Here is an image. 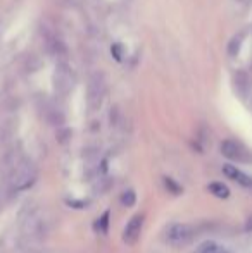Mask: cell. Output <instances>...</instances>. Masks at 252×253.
Instances as JSON below:
<instances>
[{
  "instance_id": "10",
  "label": "cell",
  "mask_w": 252,
  "mask_h": 253,
  "mask_svg": "<svg viewBox=\"0 0 252 253\" xmlns=\"http://www.w3.org/2000/svg\"><path fill=\"white\" fill-rule=\"evenodd\" d=\"M197 253H230V252L226 250V248L216 245L214 241H207V243H204L202 247H199Z\"/></svg>"
},
{
  "instance_id": "15",
  "label": "cell",
  "mask_w": 252,
  "mask_h": 253,
  "mask_svg": "<svg viewBox=\"0 0 252 253\" xmlns=\"http://www.w3.org/2000/svg\"><path fill=\"white\" fill-rule=\"evenodd\" d=\"M246 229H249V231H252V217L249 220H247V226H246Z\"/></svg>"
},
{
  "instance_id": "2",
  "label": "cell",
  "mask_w": 252,
  "mask_h": 253,
  "mask_svg": "<svg viewBox=\"0 0 252 253\" xmlns=\"http://www.w3.org/2000/svg\"><path fill=\"white\" fill-rule=\"evenodd\" d=\"M194 238V229L187 224H173L166 231V241L173 247H185Z\"/></svg>"
},
{
  "instance_id": "13",
  "label": "cell",
  "mask_w": 252,
  "mask_h": 253,
  "mask_svg": "<svg viewBox=\"0 0 252 253\" xmlns=\"http://www.w3.org/2000/svg\"><path fill=\"white\" fill-rule=\"evenodd\" d=\"M97 229L102 231V233H107V229H109V212H105L104 215H102V219L97 222Z\"/></svg>"
},
{
  "instance_id": "7",
  "label": "cell",
  "mask_w": 252,
  "mask_h": 253,
  "mask_svg": "<svg viewBox=\"0 0 252 253\" xmlns=\"http://www.w3.org/2000/svg\"><path fill=\"white\" fill-rule=\"evenodd\" d=\"M102 95H104V84H102L99 80L92 81V83H90V90H88V102H90V105L92 107L101 105Z\"/></svg>"
},
{
  "instance_id": "4",
  "label": "cell",
  "mask_w": 252,
  "mask_h": 253,
  "mask_svg": "<svg viewBox=\"0 0 252 253\" xmlns=\"http://www.w3.org/2000/svg\"><path fill=\"white\" fill-rule=\"evenodd\" d=\"M221 153L226 157L228 160H237V162H246L247 159V152L246 148L240 143L233 140H225L221 143Z\"/></svg>"
},
{
  "instance_id": "8",
  "label": "cell",
  "mask_w": 252,
  "mask_h": 253,
  "mask_svg": "<svg viewBox=\"0 0 252 253\" xmlns=\"http://www.w3.org/2000/svg\"><path fill=\"white\" fill-rule=\"evenodd\" d=\"M55 88H57L59 91H62V93H66L71 88V78H69V74H67V71H62V69L57 71V74H55Z\"/></svg>"
},
{
  "instance_id": "14",
  "label": "cell",
  "mask_w": 252,
  "mask_h": 253,
  "mask_svg": "<svg viewBox=\"0 0 252 253\" xmlns=\"http://www.w3.org/2000/svg\"><path fill=\"white\" fill-rule=\"evenodd\" d=\"M164 183H166V186H171V188H168L169 191H173L175 195H178V193H182V186L180 184H176L175 181H171V179H164Z\"/></svg>"
},
{
  "instance_id": "12",
  "label": "cell",
  "mask_w": 252,
  "mask_h": 253,
  "mask_svg": "<svg viewBox=\"0 0 252 253\" xmlns=\"http://www.w3.org/2000/svg\"><path fill=\"white\" fill-rule=\"evenodd\" d=\"M121 202H123V205H125V207H131V205H135V202H137V197H135L133 191L128 190V191H125V193H123Z\"/></svg>"
},
{
  "instance_id": "11",
  "label": "cell",
  "mask_w": 252,
  "mask_h": 253,
  "mask_svg": "<svg viewBox=\"0 0 252 253\" xmlns=\"http://www.w3.org/2000/svg\"><path fill=\"white\" fill-rule=\"evenodd\" d=\"M242 40H244V33L233 37L232 43H230V47H228V53H230V55H235V53H239V48H240V43H242Z\"/></svg>"
},
{
  "instance_id": "1",
  "label": "cell",
  "mask_w": 252,
  "mask_h": 253,
  "mask_svg": "<svg viewBox=\"0 0 252 253\" xmlns=\"http://www.w3.org/2000/svg\"><path fill=\"white\" fill-rule=\"evenodd\" d=\"M35 179H37V167H35V164L30 159L21 157L19 162L14 167V170L10 172L7 184H9L10 191H19L31 186L35 183Z\"/></svg>"
},
{
  "instance_id": "3",
  "label": "cell",
  "mask_w": 252,
  "mask_h": 253,
  "mask_svg": "<svg viewBox=\"0 0 252 253\" xmlns=\"http://www.w3.org/2000/svg\"><path fill=\"white\" fill-rule=\"evenodd\" d=\"M144 220L145 217L142 213H137L130 219V222L126 224L125 231H123V241L128 245L137 243V240L140 238L142 234V227H144Z\"/></svg>"
},
{
  "instance_id": "9",
  "label": "cell",
  "mask_w": 252,
  "mask_h": 253,
  "mask_svg": "<svg viewBox=\"0 0 252 253\" xmlns=\"http://www.w3.org/2000/svg\"><path fill=\"white\" fill-rule=\"evenodd\" d=\"M207 188H209V191H211L212 195H216L218 198H228L230 197V190L223 183H211Z\"/></svg>"
},
{
  "instance_id": "6",
  "label": "cell",
  "mask_w": 252,
  "mask_h": 253,
  "mask_svg": "<svg viewBox=\"0 0 252 253\" xmlns=\"http://www.w3.org/2000/svg\"><path fill=\"white\" fill-rule=\"evenodd\" d=\"M223 172H225L230 179H233L235 183H239L240 186L246 188V190H252V177L247 176V174H244L242 170L237 169L235 166H230V164H226V166H223Z\"/></svg>"
},
{
  "instance_id": "5",
  "label": "cell",
  "mask_w": 252,
  "mask_h": 253,
  "mask_svg": "<svg viewBox=\"0 0 252 253\" xmlns=\"http://www.w3.org/2000/svg\"><path fill=\"white\" fill-rule=\"evenodd\" d=\"M21 155L17 152H7L5 155L0 159V177H2L3 181L9 179L10 172L14 170V167H16V164L19 162Z\"/></svg>"
}]
</instances>
